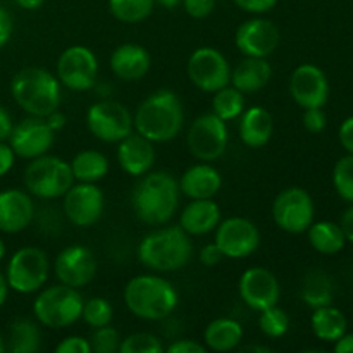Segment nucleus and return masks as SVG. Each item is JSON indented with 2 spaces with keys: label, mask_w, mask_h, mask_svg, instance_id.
Returning a JSON list of instances; mask_svg holds the SVG:
<instances>
[{
  "label": "nucleus",
  "mask_w": 353,
  "mask_h": 353,
  "mask_svg": "<svg viewBox=\"0 0 353 353\" xmlns=\"http://www.w3.org/2000/svg\"><path fill=\"white\" fill-rule=\"evenodd\" d=\"M124 305L134 317L143 321H162L171 316L179 302L174 286L155 274H140L124 286Z\"/></svg>",
  "instance_id": "nucleus-4"
},
{
  "label": "nucleus",
  "mask_w": 353,
  "mask_h": 353,
  "mask_svg": "<svg viewBox=\"0 0 353 353\" xmlns=\"http://www.w3.org/2000/svg\"><path fill=\"white\" fill-rule=\"evenodd\" d=\"M9 285H7V279L3 272H0V307L7 302V296H9Z\"/></svg>",
  "instance_id": "nucleus-55"
},
{
  "label": "nucleus",
  "mask_w": 353,
  "mask_h": 353,
  "mask_svg": "<svg viewBox=\"0 0 353 353\" xmlns=\"http://www.w3.org/2000/svg\"><path fill=\"white\" fill-rule=\"evenodd\" d=\"M271 212L279 230L290 234H302L307 233L310 224L314 223L316 207L307 190L290 186L278 193L272 202Z\"/></svg>",
  "instance_id": "nucleus-10"
},
{
  "label": "nucleus",
  "mask_w": 353,
  "mask_h": 353,
  "mask_svg": "<svg viewBox=\"0 0 353 353\" xmlns=\"http://www.w3.org/2000/svg\"><path fill=\"white\" fill-rule=\"evenodd\" d=\"M14 162H16V154L10 145L0 141V178H3L14 168Z\"/></svg>",
  "instance_id": "nucleus-47"
},
{
  "label": "nucleus",
  "mask_w": 353,
  "mask_h": 353,
  "mask_svg": "<svg viewBox=\"0 0 353 353\" xmlns=\"http://www.w3.org/2000/svg\"><path fill=\"white\" fill-rule=\"evenodd\" d=\"M333 185L338 195L353 203V155L341 157L333 169Z\"/></svg>",
  "instance_id": "nucleus-38"
},
{
  "label": "nucleus",
  "mask_w": 353,
  "mask_h": 353,
  "mask_svg": "<svg viewBox=\"0 0 353 353\" xmlns=\"http://www.w3.org/2000/svg\"><path fill=\"white\" fill-rule=\"evenodd\" d=\"M154 2H155V6H161V7H164V9L171 10V9H176V7H178L183 0H154Z\"/></svg>",
  "instance_id": "nucleus-56"
},
{
  "label": "nucleus",
  "mask_w": 353,
  "mask_h": 353,
  "mask_svg": "<svg viewBox=\"0 0 353 353\" xmlns=\"http://www.w3.org/2000/svg\"><path fill=\"white\" fill-rule=\"evenodd\" d=\"M238 295L241 302L248 309L261 312V310L269 309L272 305H278L281 288L274 272L269 271L268 268H248L238 281Z\"/></svg>",
  "instance_id": "nucleus-18"
},
{
  "label": "nucleus",
  "mask_w": 353,
  "mask_h": 353,
  "mask_svg": "<svg viewBox=\"0 0 353 353\" xmlns=\"http://www.w3.org/2000/svg\"><path fill=\"white\" fill-rule=\"evenodd\" d=\"M12 117H10V114L7 112V109H3L2 105H0V141H6L9 140V134L10 131H12Z\"/></svg>",
  "instance_id": "nucleus-50"
},
{
  "label": "nucleus",
  "mask_w": 353,
  "mask_h": 353,
  "mask_svg": "<svg viewBox=\"0 0 353 353\" xmlns=\"http://www.w3.org/2000/svg\"><path fill=\"white\" fill-rule=\"evenodd\" d=\"M121 353H162L164 345L152 333H134L124 338L119 345Z\"/></svg>",
  "instance_id": "nucleus-39"
},
{
  "label": "nucleus",
  "mask_w": 353,
  "mask_h": 353,
  "mask_svg": "<svg viewBox=\"0 0 353 353\" xmlns=\"http://www.w3.org/2000/svg\"><path fill=\"white\" fill-rule=\"evenodd\" d=\"M185 109L181 99L171 90H159L138 105L133 126L138 134L152 143H165L181 133Z\"/></svg>",
  "instance_id": "nucleus-2"
},
{
  "label": "nucleus",
  "mask_w": 353,
  "mask_h": 353,
  "mask_svg": "<svg viewBox=\"0 0 353 353\" xmlns=\"http://www.w3.org/2000/svg\"><path fill=\"white\" fill-rule=\"evenodd\" d=\"M48 276H50V259L38 247L19 248L7 262V285L21 295L40 292L47 285Z\"/></svg>",
  "instance_id": "nucleus-8"
},
{
  "label": "nucleus",
  "mask_w": 353,
  "mask_h": 353,
  "mask_svg": "<svg viewBox=\"0 0 353 353\" xmlns=\"http://www.w3.org/2000/svg\"><path fill=\"white\" fill-rule=\"evenodd\" d=\"M185 12L193 19H205L216 9V0H183Z\"/></svg>",
  "instance_id": "nucleus-42"
},
{
  "label": "nucleus",
  "mask_w": 353,
  "mask_h": 353,
  "mask_svg": "<svg viewBox=\"0 0 353 353\" xmlns=\"http://www.w3.org/2000/svg\"><path fill=\"white\" fill-rule=\"evenodd\" d=\"M55 76L71 92H88L99 76V61L93 50L85 45H71L57 59Z\"/></svg>",
  "instance_id": "nucleus-11"
},
{
  "label": "nucleus",
  "mask_w": 353,
  "mask_h": 353,
  "mask_svg": "<svg viewBox=\"0 0 353 353\" xmlns=\"http://www.w3.org/2000/svg\"><path fill=\"white\" fill-rule=\"evenodd\" d=\"M45 121H47L48 126H50L55 133H57V131H61L62 128L68 124V117H65L62 112H59V109L54 110L52 114H48V116L45 117Z\"/></svg>",
  "instance_id": "nucleus-52"
},
{
  "label": "nucleus",
  "mask_w": 353,
  "mask_h": 353,
  "mask_svg": "<svg viewBox=\"0 0 353 353\" xmlns=\"http://www.w3.org/2000/svg\"><path fill=\"white\" fill-rule=\"evenodd\" d=\"M164 350L168 353H205L207 348L203 343L183 338V340L172 341V343L169 345L168 348H164Z\"/></svg>",
  "instance_id": "nucleus-45"
},
{
  "label": "nucleus",
  "mask_w": 353,
  "mask_h": 353,
  "mask_svg": "<svg viewBox=\"0 0 353 353\" xmlns=\"http://www.w3.org/2000/svg\"><path fill=\"white\" fill-rule=\"evenodd\" d=\"M259 327H261L262 334L271 340H278V338L285 336L290 330V317L288 314L278 305H272L269 309L261 310L259 316Z\"/></svg>",
  "instance_id": "nucleus-37"
},
{
  "label": "nucleus",
  "mask_w": 353,
  "mask_h": 353,
  "mask_svg": "<svg viewBox=\"0 0 353 353\" xmlns=\"http://www.w3.org/2000/svg\"><path fill=\"white\" fill-rule=\"evenodd\" d=\"M238 134L248 148H262L271 141L274 133V119L268 109L261 105L248 107L238 117Z\"/></svg>",
  "instance_id": "nucleus-26"
},
{
  "label": "nucleus",
  "mask_w": 353,
  "mask_h": 353,
  "mask_svg": "<svg viewBox=\"0 0 353 353\" xmlns=\"http://www.w3.org/2000/svg\"><path fill=\"white\" fill-rule=\"evenodd\" d=\"M112 317H114L112 303H110L107 299H102V296H93V299L83 302L81 321L86 324V326L92 327V330L107 326V324L112 323Z\"/></svg>",
  "instance_id": "nucleus-36"
},
{
  "label": "nucleus",
  "mask_w": 353,
  "mask_h": 353,
  "mask_svg": "<svg viewBox=\"0 0 353 353\" xmlns=\"http://www.w3.org/2000/svg\"><path fill=\"white\" fill-rule=\"evenodd\" d=\"M290 93L302 109L324 107L330 99V81L316 64H302L290 76Z\"/></svg>",
  "instance_id": "nucleus-20"
},
{
  "label": "nucleus",
  "mask_w": 353,
  "mask_h": 353,
  "mask_svg": "<svg viewBox=\"0 0 353 353\" xmlns=\"http://www.w3.org/2000/svg\"><path fill=\"white\" fill-rule=\"evenodd\" d=\"M178 185L179 193L190 200L214 199L221 192L223 176L210 162H199L183 172Z\"/></svg>",
  "instance_id": "nucleus-24"
},
{
  "label": "nucleus",
  "mask_w": 353,
  "mask_h": 353,
  "mask_svg": "<svg viewBox=\"0 0 353 353\" xmlns=\"http://www.w3.org/2000/svg\"><path fill=\"white\" fill-rule=\"evenodd\" d=\"M193 255L192 236L178 226L150 231L138 245V261L148 271L165 274L186 268Z\"/></svg>",
  "instance_id": "nucleus-3"
},
{
  "label": "nucleus",
  "mask_w": 353,
  "mask_h": 353,
  "mask_svg": "<svg viewBox=\"0 0 353 353\" xmlns=\"http://www.w3.org/2000/svg\"><path fill=\"white\" fill-rule=\"evenodd\" d=\"M83 296L78 288L52 285L41 288L33 302V314L38 324L50 330H65L81 319Z\"/></svg>",
  "instance_id": "nucleus-6"
},
{
  "label": "nucleus",
  "mask_w": 353,
  "mask_h": 353,
  "mask_svg": "<svg viewBox=\"0 0 353 353\" xmlns=\"http://www.w3.org/2000/svg\"><path fill=\"white\" fill-rule=\"evenodd\" d=\"M54 274L62 285L85 288L97 276L95 254L83 245H69L55 257Z\"/></svg>",
  "instance_id": "nucleus-17"
},
{
  "label": "nucleus",
  "mask_w": 353,
  "mask_h": 353,
  "mask_svg": "<svg viewBox=\"0 0 353 353\" xmlns=\"http://www.w3.org/2000/svg\"><path fill=\"white\" fill-rule=\"evenodd\" d=\"M338 137H340L341 147H343L348 154L353 155V116L341 123Z\"/></svg>",
  "instance_id": "nucleus-48"
},
{
  "label": "nucleus",
  "mask_w": 353,
  "mask_h": 353,
  "mask_svg": "<svg viewBox=\"0 0 353 353\" xmlns=\"http://www.w3.org/2000/svg\"><path fill=\"white\" fill-rule=\"evenodd\" d=\"M221 209L214 199L192 200L179 216V228L190 236H203L212 233L221 223Z\"/></svg>",
  "instance_id": "nucleus-25"
},
{
  "label": "nucleus",
  "mask_w": 353,
  "mask_h": 353,
  "mask_svg": "<svg viewBox=\"0 0 353 353\" xmlns=\"http://www.w3.org/2000/svg\"><path fill=\"white\" fill-rule=\"evenodd\" d=\"M340 228L341 231H343L347 241H352L353 243V205L348 207V209L343 212V216H341Z\"/></svg>",
  "instance_id": "nucleus-51"
},
{
  "label": "nucleus",
  "mask_w": 353,
  "mask_h": 353,
  "mask_svg": "<svg viewBox=\"0 0 353 353\" xmlns=\"http://www.w3.org/2000/svg\"><path fill=\"white\" fill-rule=\"evenodd\" d=\"M245 352H264V353H269L271 352V348L268 347H257V345H254V347H245Z\"/></svg>",
  "instance_id": "nucleus-57"
},
{
  "label": "nucleus",
  "mask_w": 353,
  "mask_h": 353,
  "mask_svg": "<svg viewBox=\"0 0 353 353\" xmlns=\"http://www.w3.org/2000/svg\"><path fill=\"white\" fill-rule=\"evenodd\" d=\"M7 254V248H6V243H3V240L0 238V262L3 261V257H6Z\"/></svg>",
  "instance_id": "nucleus-58"
},
{
  "label": "nucleus",
  "mask_w": 353,
  "mask_h": 353,
  "mask_svg": "<svg viewBox=\"0 0 353 353\" xmlns=\"http://www.w3.org/2000/svg\"><path fill=\"white\" fill-rule=\"evenodd\" d=\"M336 353H353V333H345L338 341H334Z\"/></svg>",
  "instance_id": "nucleus-53"
},
{
  "label": "nucleus",
  "mask_w": 353,
  "mask_h": 353,
  "mask_svg": "<svg viewBox=\"0 0 353 353\" xmlns=\"http://www.w3.org/2000/svg\"><path fill=\"white\" fill-rule=\"evenodd\" d=\"M14 2H16L17 6L24 10H37L43 6L45 0H14Z\"/></svg>",
  "instance_id": "nucleus-54"
},
{
  "label": "nucleus",
  "mask_w": 353,
  "mask_h": 353,
  "mask_svg": "<svg viewBox=\"0 0 353 353\" xmlns=\"http://www.w3.org/2000/svg\"><path fill=\"white\" fill-rule=\"evenodd\" d=\"M62 210L71 224L90 228L100 221L105 210V195L97 183H78L62 196Z\"/></svg>",
  "instance_id": "nucleus-15"
},
{
  "label": "nucleus",
  "mask_w": 353,
  "mask_h": 353,
  "mask_svg": "<svg viewBox=\"0 0 353 353\" xmlns=\"http://www.w3.org/2000/svg\"><path fill=\"white\" fill-rule=\"evenodd\" d=\"M40 327L31 319H16L10 324L9 343L6 345L12 353H34L40 350Z\"/></svg>",
  "instance_id": "nucleus-32"
},
{
  "label": "nucleus",
  "mask_w": 353,
  "mask_h": 353,
  "mask_svg": "<svg viewBox=\"0 0 353 353\" xmlns=\"http://www.w3.org/2000/svg\"><path fill=\"white\" fill-rule=\"evenodd\" d=\"M7 350V347H6V341H3V338H2V334H0V353H3Z\"/></svg>",
  "instance_id": "nucleus-59"
},
{
  "label": "nucleus",
  "mask_w": 353,
  "mask_h": 353,
  "mask_svg": "<svg viewBox=\"0 0 353 353\" xmlns=\"http://www.w3.org/2000/svg\"><path fill=\"white\" fill-rule=\"evenodd\" d=\"M62 85L57 76L41 68H24L10 81L12 99L28 116L47 117L59 109Z\"/></svg>",
  "instance_id": "nucleus-5"
},
{
  "label": "nucleus",
  "mask_w": 353,
  "mask_h": 353,
  "mask_svg": "<svg viewBox=\"0 0 353 353\" xmlns=\"http://www.w3.org/2000/svg\"><path fill=\"white\" fill-rule=\"evenodd\" d=\"M214 231H216L214 243L223 252L224 259L240 261L255 254L261 245V231L250 219L245 217L233 216L224 221L221 219Z\"/></svg>",
  "instance_id": "nucleus-14"
},
{
  "label": "nucleus",
  "mask_w": 353,
  "mask_h": 353,
  "mask_svg": "<svg viewBox=\"0 0 353 353\" xmlns=\"http://www.w3.org/2000/svg\"><path fill=\"white\" fill-rule=\"evenodd\" d=\"M212 112L223 121L230 123V121L238 119L241 116L247 103H245V95L236 90L234 86L228 85L224 88L217 90L212 93Z\"/></svg>",
  "instance_id": "nucleus-34"
},
{
  "label": "nucleus",
  "mask_w": 353,
  "mask_h": 353,
  "mask_svg": "<svg viewBox=\"0 0 353 353\" xmlns=\"http://www.w3.org/2000/svg\"><path fill=\"white\" fill-rule=\"evenodd\" d=\"M230 143L228 123L214 112H207L193 119L186 133L188 152L200 162H214L221 159Z\"/></svg>",
  "instance_id": "nucleus-9"
},
{
  "label": "nucleus",
  "mask_w": 353,
  "mask_h": 353,
  "mask_svg": "<svg viewBox=\"0 0 353 353\" xmlns=\"http://www.w3.org/2000/svg\"><path fill=\"white\" fill-rule=\"evenodd\" d=\"M34 217V203L28 192L10 188L0 192V231L16 234L26 230Z\"/></svg>",
  "instance_id": "nucleus-21"
},
{
  "label": "nucleus",
  "mask_w": 353,
  "mask_h": 353,
  "mask_svg": "<svg viewBox=\"0 0 353 353\" xmlns=\"http://www.w3.org/2000/svg\"><path fill=\"white\" fill-rule=\"evenodd\" d=\"M272 78V65L264 57H245L231 71L230 85L240 90L243 95L261 92Z\"/></svg>",
  "instance_id": "nucleus-27"
},
{
  "label": "nucleus",
  "mask_w": 353,
  "mask_h": 353,
  "mask_svg": "<svg viewBox=\"0 0 353 353\" xmlns=\"http://www.w3.org/2000/svg\"><path fill=\"white\" fill-rule=\"evenodd\" d=\"M300 296L312 309L333 303V283L324 272L312 271L303 279Z\"/></svg>",
  "instance_id": "nucleus-33"
},
{
  "label": "nucleus",
  "mask_w": 353,
  "mask_h": 353,
  "mask_svg": "<svg viewBox=\"0 0 353 353\" xmlns=\"http://www.w3.org/2000/svg\"><path fill=\"white\" fill-rule=\"evenodd\" d=\"M199 259L203 265H207V268H214V265H217L223 262L224 255L216 243H209V245H205V247L200 248Z\"/></svg>",
  "instance_id": "nucleus-46"
},
{
  "label": "nucleus",
  "mask_w": 353,
  "mask_h": 353,
  "mask_svg": "<svg viewBox=\"0 0 353 353\" xmlns=\"http://www.w3.org/2000/svg\"><path fill=\"white\" fill-rule=\"evenodd\" d=\"M152 68V57L143 45L123 43L110 55V71L121 81H140Z\"/></svg>",
  "instance_id": "nucleus-23"
},
{
  "label": "nucleus",
  "mask_w": 353,
  "mask_h": 353,
  "mask_svg": "<svg viewBox=\"0 0 353 353\" xmlns=\"http://www.w3.org/2000/svg\"><path fill=\"white\" fill-rule=\"evenodd\" d=\"M74 185L71 165L57 155H40L31 159L24 169V186L28 193L41 200L62 199Z\"/></svg>",
  "instance_id": "nucleus-7"
},
{
  "label": "nucleus",
  "mask_w": 353,
  "mask_h": 353,
  "mask_svg": "<svg viewBox=\"0 0 353 353\" xmlns=\"http://www.w3.org/2000/svg\"><path fill=\"white\" fill-rule=\"evenodd\" d=\"M57 353H92V347H90V341L86 338L78 336V334H72V336L64 338L61 340V343L55 347Z\"/></svg>",
  "instance_id": "nucleus-43"
},
{
  "label": "nucleus",
  "mask_w": 353,
  "mask_h": 353,
  "mask_svg": "<svg viewBox=\"0 0 353 353\" xmlns=\"http://www.w3.org/2000/svg\"><path fill=\"white\" fill-rule=\"evenodd\" d=\"M86 128L97 140L119 143L134 131L133 114L121 102L102 100L93 103L86 112Z\"/></svg>",
  "instance_id": "nucleus-12"
},
{
  "label": "nucleus",
  "mask_w": 353,
  "mask_h": 353,
  "mask_svg": "<svg viewBox=\"0 0 353 353\" xmlns=\"http://www.w3.org/2000/svg\"><path fill=\"white\" fill-rule=\"evenodd\" d=\"M154 7V0H109V10L114 19L124 24H137L148 19Z\"/></svg>",
  "instance_id": "nucleus-35"
},
{
  "label": "nucleus",
  "mask_w": 353,
  "mask_h": 353,
  "mask_svg": "<svg viewBox=\"0 0 353 353\" xmlns=\"http://www.w3.org/2000/svg\"><path fill=\"white\" fill-rule=\"evenodd\" d=\"M74 181L78 183H99L109 172V161L99 150H83L69 162Z\"/></svg>",
  "instance_id": "nucleus-30"
},
{
  "label": "nucleus",
  "mask_w": 353,
  "mask_h": 353,
  "mask_svg": "<svg viewBox=\"0 0 353 353\" xmlns=\"http://www.w3.org/2000/svg\"><path fill=\"white\" fill-rule=\"evenodd\" d=\"M117 162L128 176L141 178L154 168V143L133 131L117 143Z\"/></svg>",
  "instance_id": "nucleus-22"
},
{
  "label": "nucleus",
  "mask_w": 353,
  "mask_h": 353,
  "mask_svg": "<svg viewBox=\"0 0 353 353\" xmlns=\"http://www.w3.org/2000/svg\"><path fill=\"white\" fill-rule=\"evenodd\" d=\"M90 347L92 352L95 353H117L119 352L121 345V336L117 333L116 327H112L110 324L102 327H95L92 333V336L88 338Z\"/></svg>",
  "instance_id": "nucleus-40"
},
{
  "label": "nucleus",
  "mask_w": 353,
  "mask_h": 353,
  "mask_svg": "<svg viewBox=\"0 0 353 353\" xmlns=\"http://www.w3.org/2000/svg\"><path fill=\"white\" fill-rule=\"evenodd\" d=\"M186 74L195 88L203 93H216L230 85L231 68L228 59L214 47L193 50L186 64Z\"/></svg>",
  "instance_id": "nucleus-13"
},
{
  "label": "nucleus",
  "mask_w": 353,
  "mask_h": 353,
  "mask_svg": "<svg viewBox=\"0 0 353 353\" xmlns=\"http://www.w3.org/2000/svg\"><path fill=\"white\" fill-rule=\"evenodd\" d=\"M243 326L231 317H219L207 324L203 331V345L212 352H231L243 341Z\"/></svg>",
  "instance_id": "nucleus-28"
},
{
  "label": "nucleus",
  "mask_w": 353,
  "mask_h": 353,
  "mask_svg": "<svg viewBox=\"0 0 353 353\" xmlns=\"http://www.w3.org/2000/svg\"><path fill=\"white\" fill-rule=\"evenodd\" d=\"M234 45L245 57H264L274 54L279 45V30L272 21L254 17L238 26Z\"/></svg>",
  "instance_id": "nucleus-19"
},
{
  "label": "nucleus",
  "mask_w": 353,
  "mask_h": 353,
  "mask_svg": "<svg viewBox=\"0 0 353 353\" xmlns=\"http://www.w3.org/2000/svg\"><path fill=\"white\" fill-rule=\"evenodd\" d=\"M234 6L240 7L241 10L248 14H265L272 10L278 3V0H233Z\"/></svg>",
  "instance_id": "nucleus-44"
},
{
  "label": "nucleus",
  "mask_w": 353,
  "mask_h": 353,
  "mask_svg": "<svg viewBox=\"0 0 353 353\" xmlns=\"http://www.w3.org/2000/svg\"><path fill=\"white\" fill-rule=\"evenodd\" d=\"M12 17L3 7H0V48L7 45V41L12 37Z\"/></svg>",
  "instance_id": "nucleus-49"
},
{
  "label": "nucleus",
  "mask_w": 353,
  "mask_h": 353,
  "mask_svg": "<svg viewBox=\"0 0 353 353\" xmlns=\"http://www.w3.org/2000/svg\"><path fill=\"white\" fill-rule=\"evenodd\" d=\"M131 205L138 219L147 226H164L179 207V185L172 174L155 171L141 176L131 193Z\"/></svg>",
  "instance_id": "nucleus-1"
},
{
  "label": "nucleus",
  "mask_w": 353,
  "mask_h": 353,
  "mask_svg": "<svg viewBox=\"0 0 353 353\" xmlns=\"http://www.w3.org/2000/svg\"><path fill=\"white\" fill-rule=\"evenodd\" d=\"M309 234V243L319 254L334 255L343 250L347 238L341 231L340 224L331 223V221H321V223H312L307 230Z\"/></svg>",
  "instance_id": "nucleus-31"
},
{
  "label": "nucleus",
  "mask_w": 353,
  "mask_h": 353,
  "mask_svg": "<svg viewBox=\"0 0 353 353\" xmlns=\"http://www.w3.org/2000/svg\"><path fill=\"white\" fill-rule=\"evenodd\" d=\"M327 117L323 107H312V109H303V128L309 133H323L326 130Z\"/></svg>",
  "instance_id": "nucleus-41"
},
{
  "label": "nucleus",
  "mask_w": 353,
  "mask_h": 353,
  "mask_svg": "<svg viewBox=\"0 0 353 353\" xmlns=\"http://www.w3.org/2000/svg\"><path fill=\"white\" fill-rule=\"evenodd\" d=\"M55 141V131L48 126L45 117L30 116L14 124L9 134V145L16 157L37 159L45 155Z\"/></svg>",
  "instance_id": "nucleus-16"
},
{
  "label": "nucleus",
  "mask_w": 353,
  "mask_h": 353,
  "mask_svg": "<svg viewBox=\"0 0 353 353\" xmlns=\"http://www.w3.org/2000/svg\"><path fill=\"white\" fill-rule=\"evenodd\" d=\"M310 327L316 338L334 343L347 333V317L340 309L333 305H324L314 309L312 317H310Z\"/></svg>",
  "instance_id": "nucleus-29"
}]
</instances>
